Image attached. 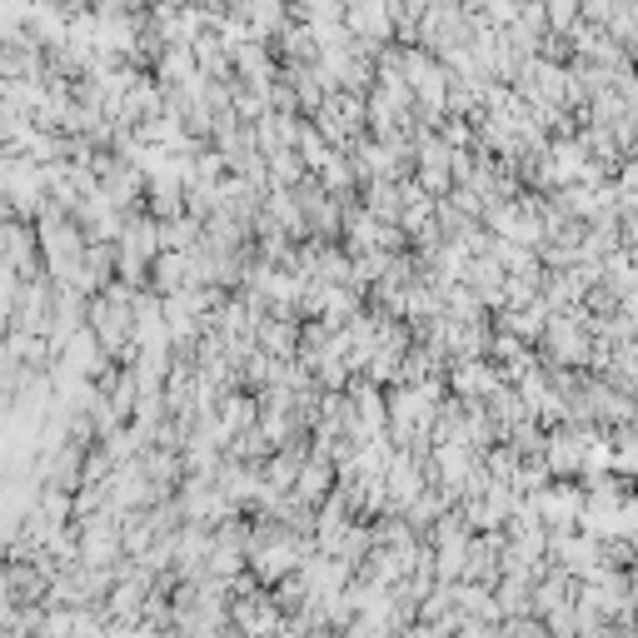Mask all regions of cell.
Returning <instances> with one entry per match:
<instances>
[{"label": "cell", "mask_w": 638, "mask_h": 638, "mask_svg": "<svg viewBox=\"0 0 638 638\" xmlns=\"http://www.w3.org/2000/svg\"><path fill=\"white\" fill-rule=\"evenodd\" d=\"M554 20H564V25H568V20H574V0H554Z\"/></svg>", "instance_id": "1"}]
</instances>
